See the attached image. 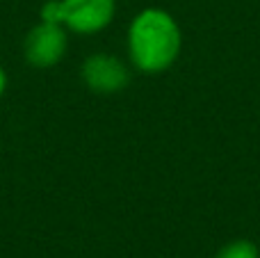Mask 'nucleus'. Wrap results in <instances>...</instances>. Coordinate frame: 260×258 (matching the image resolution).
Returning a JSON list of instances; mask_svg holds the SVG:
<instances>
[{
	"label": "nucleus",
	"mask_w": 260,
	"mask_h": 258,
	"mask_svg": "<svg viewBox=\"0 0 260 258\" xmlns=\"http://www.w3.org/2000/svg\"><path fill=\"white\" fill-rule=\"evenodd\" d=\"M126 50L130 64L137 71L157 76L178 62L183 50V30L167 9L144 7L128 25Z\"/></svg>",
	"instance_id": "f257e3e1"
},
{
	"label": "nucleus",
	"mask_w": 260,
	"mask_h": 258,
	"mask_svg": "<svg viewBox=\"0 0 260 258\" xmlns=\"http://www.w3.org/2000/svg\"><path fill=\"white\" fill-rule=\"evenodd\" d=\"M39 16L41 21L57 23L76 35H99L112 25L117 0H46Z\"/></svg>",
	"instance_id": "f03ea898"
},
{
	"label": "nucleus",
	"mask_w": 260,
	"mask_h": 258,
	"mask_svg": "<svg viewBox=\"0 0 260 258\" xmlns=\"http://www.w3.org/2000/svg\"><path fill=\"white\" fill-rule=\"evenodd\" d=\"M69 30L57 23L39 21L23 39V57L35 69H53L67 57Z\"/></svg>",
	"instance_id": "7ed1b4c3"
},
{
	"label": "nucleus",
	"mask_w": 260,
	"mask_h": 258,
	"mask_svg": "<svg viewBox=\"0 0 260 258\" xmlns=\"http://www.w3.org/2000/svg\"><path fill=\"white\" fill-rule=\"evenodd\" d=\"M80 78L89 91L99 96H112L130 85V67L112 53H91L80 67Z\"/></svg>",
	"instance_id": "20e7f679"
},
{
	"label": "nucleus",
	"mask_w": 260,
	"mask_h": 258,
	"mask_svg": "<svg viewBox=\"0 0 260 258\" xmlns=\"http://www.w3.org/2000/svg\"><path fill=\"white\" fill-rule=\"evenodd\" d=\"M215 258H260V249L253 240L238 238V240L226 242V245L215 254Z\"/></svg>",
	"instance_id": "39448f33"
},
{
	"label": "nucleus",
	"mask_w": 260,
	"mask_h": 258,
	"mask_svg": "<svg viewBox=\"0 0 260 258\" xmlns=\"http://www.w3.org/2000/svg\"><path fill=\"white\" fill-rule=\"evenodd\" d=\"M7 85H9V78H7V71L3 69V64H0V99L5 96V91H7Z\"/></svg>",
	"instance_id": "423d86ee"
}]
</instances>
